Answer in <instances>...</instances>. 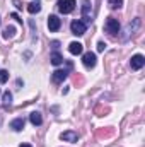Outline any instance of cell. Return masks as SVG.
<instances>
[{"mask_svg": "<svg viewBox=\"0 0 145 147\" xmlns=\"http://www.w3.org/2000/svg\"><path fill=\"white\" fill-rule=\"evenodd\" d=\"M104 29H106V33H109V34L119 33V22H118V19L108 17V19H106V24H104Z\"/></svg>", "mask_w": 145, "mask_h": 147, "instance_id": "6da1fadb", "label": "cell"}, {"mask_svg": "<svg viewBox=\"0 0 145 147\" xmlns=\"http://www.w3.org/2000/svg\"><path fill=\"white\" fill-rule=\"evenodd\" d=\"M75 9V0H58V10L62 14H70Z\"/></svg>", "mask_w": 145, "mask_h": 147, "instance_id": "7a4b0ae2", "label": "cell"}, {"mask_svg": "<svg viewBox=\"0 0 145 147\" xmlns=\"http://www.w3.org/2000/svg\"><path fill=\"white\" fill-rule=\"evenodd\" d=\"M70 29H72V33L75 36H82V34H85L87 24H84L82 21H73L72 24H70Z\"/></svg>", "mask_w": 145, "mask_h": 147, "instance_id": "3957f363", "label": "cell"}, {"mask_svg": "<svg viewBox=\"0 0 145 147\" xmlns=\"http://www.w3.org/2000/svg\"><path fill=\"white\" fill-rule=\"evenodd\" d=\"M82 63H84L85 69H92V67L96 65V55H94L92 51L84 53V57H82Z\"/></svg>", "mask_w": 145, "mask_h": 147, "instance_id": "277c9868", "label": "cell"}, {"mask_svg": "<svg viewBox=\"0 0 145 147\" xmlns=\"http://www.w3.org/2000/svg\"><path fill=\"white\" fill-rule=\"evenodd\" d=\"M144 65H145V58H144V55H135V57H132L130 67H132L133 70H140V69H142Z\"/></svg>", "mask_w": 145, "mask_h": 147, "instance_id": "5b68a950", "label": "cell"}, {"mask_svg": "<svg viewBox=\"0 0 145 147\" xmlns=\"http://www.w3.org/2000/svg\"><path fill=\"white\" fill-rule=\"evenodd\" d=\"M82 22L84 24H87V22H91V3H89V0H84L82 2Z\"/></svg>", "mask_w": 145, "mask_h": 147, "instance_id": "8992f818", "label": "cell"}, {"mask_svg": "<svg viewBox=\"0 0 145 147\" xmlns=\"http://www.w3.org/2000/svg\"><path fill=\"white\" fill-rule=\"evenodd\" d=\"M60 26H62V21H60L56 16H50V17H48V29H50V31H58Z\"/></svg>", "mask_w": 145, "mask_h": 147, "instance_id": "52a82bcc", "label": "cell"}, {"mask_svg": "<svg viewBox=\"0 0 145 147\" xmlns=\"http://www.w3.org/2000/svg\"><path fill=\"white\" fill-rule=\"evenodd\" d=\"M67 75H68V72H67V70H55V72H53V75H51V79H53V82L60 84V82H63V80L67 79Z\"/></svg>", "mask_w": 145, "mask_h": 147, "instance_id": "ba28073f", "label": "cell"}, {"mask_svg": "<svg viewBox=\"0 0 145 147\" xmlns=\"http://www.w3.org/2000/svg\"><path fill=\"white\" fill-rule=\"evenodd\" d=\"M60 137H62L65 142H77V140H79V135H77L75 132H72V130H67V132H63Z\"/></svg>", "mask_w": 145, "mask_h": 147, "instance_id": "9c48e42d", "label": "cell"}, {"mask_svg": "<svg viewBox=\"0 0 145 147\" xmlns=\"http://www.w3.org/2000/svg\"><path fill=\"white\" fill-rule=\"evenodd\" d=\"M82 43H79V41H72L70 45H68V51L72 53V55H80L82 53Z\"/></svg>", "mask_w": 145, "mask_h": 147, "instance_id": "30bf717a", "label": "cell"}, {"mask_svg": "<svg viewBox=\"0 0 145 147\" xmlns=\"http://www.w3.org/2000/svg\"><path fill=\"white\" fill-rule=\"evenodd\" d=\"M10 128L15 130V132H21L24 128V118H14L10 121Z\"/></svg>", "mask_w": 145, "mask_h": 147, "instance_id": "8fae6325", "label": "cell"}, {"mask_svg": "<svg viewBox=\"0 0 145 147\" xmlns=\"http://www.w3.org/2000/svg\"><path fill=\"white\" fill-rule=\"evenodd\" d=\"M39 10H41V3H39L38 0L31 2V3H28V12H29V14H38Z\"/></svg>", "mask_w": 145, "mask_h": 147, "instance_id": "7c38bea8", "label": "cell"}, {"mask_svg": "<svg viewBox=\"0 0 145 147\" xmlns=\"http://www.w3.org/2000/svg\"><path fill=\"white\" fill-rule=\"evenodd\" d=\"M29 120H31L33 125H41V123H43V116H41V113H38V111H33V113L29 115Z\"/></svg>", "mask_w": 145, "mask_h": 147, "instance_id": "4fadbf2b", "label": "cell"}, {"mask_svg": "<svg viewBox=\"0 0 145 147\" xmlns=\"http://www.w3.org/2000/svg\"><path fill=\"white\" fill-rule=\"evenodd\" d=\"M50 60H51V63L53 65H60V63H63V57L58 53V51H55V53H51V57H50Z\"/></svg>", "mask_w": 145, "mask_h": 147, "instance_id": "5bb4252c", "label": "cell"}, {"mask_svg": "<svg viewBox=\"0 0 145 147\" xmlns=\"http://www.w3.org/2000/svg\"><path fill=\"white\" fill-rule=\"evenodd\" d=\"M14 34H15V28H14V26H7V28L3 29V34H2V36L5 38V39H9V38H12Z\"/></svg>", "mask_w": 145, "mask_h": 147, "instance_id": "9a60e30c", "label": "cell"}, {"mask_svg": "<svg viewBox=\"0 0 145 147\" xmlns=\"http://www.w3.org/2000/svg\"><path fill=\"white\" fill-rule=\"evenodd\" d=\"M109 9H121L123 5V0H108Z\"/></svg>", "mask_w": 145, "mask_h": 147, "instance_id": "2e32d148", "label": "cell"}, {"mask_svg": "<svg viewBox=\"0 0 145 147\" xmlns=\"http://www.w3.org/2000/svg\"><path fill=\"white\" fill-rule=\"evenodd\" d=\"M9 79V72L7 70H0V84H5Z\"/></svg>", "mask_w": 145, "mask_h": 147, "instance_id": "e0dca14e", "label": "cell"}, {"mask_svg": "<svg viewBox=\"0 0 145 147\" xmlns=\"http://www.w3.org/2000/svg\"><path fill=\"white\" fill-rule=\"evenodd\" d=\"M3 103H5L7 106H9V105L12 103V94H10L9 91H7V92H3Z\"/></svg>", "mask_w": 145, "mask_h": 147, "instance_id": "ac0fdd59", "label": "cell"}, {"mask_svg": "<svg viewBox=\"0 0 145 147\" xmlns=\"http://www.w3.org/2000/svg\"><path fill=\"white\" fill-rule=\"evenodd\" d=\"M106 50V43L104 41H99L97 43V51H104Z\"/></svg>", "mask_w": 145, "mask_h": 147, "instance_id": "d6986e66", "label": "cell"}, {"mask_svg": "<svg viewBox=\"0 0 145 147\" xmlns=\"http://www.w3.org/2000/svg\"><path fill=\"white\" fill-rule=\"evenodd\" d=\"M12 19H15L17 22H22V19H19V16H17V14H12Z\"/></svg>", "mask_w": 145, "mask_h": 147, "instance_id": "ffe728a7", "label": "cell"}, {"mask_svg": "<svg viewBox=\"0 0 145 147\" xmlns=\"http://www.w3.org/2000/svg\"><path fill=\"white\" fill-rule=\"evenodd\" d=\"M51 46H53V48H58V46H60V43H58V41H53V43H51Z\"/></svg>", "mask_w": 145, "mask_h": 147, "instance_id": "44dd1931", "label": "cell"}, {"mask_svg": "<svg viewBox=\"0 0 145 147\" xmlns=\"http://www.w3.org/2000/svg\"><path fill=\"white\" fill-rule=\"evenodd\" d=\"M19 147H33V146H29V144H21Z\"/></svg>", "mask_w": 145, "mask_h": 147, "instance_id": "7402d4cb", "label": "cell"}]
</instances>
